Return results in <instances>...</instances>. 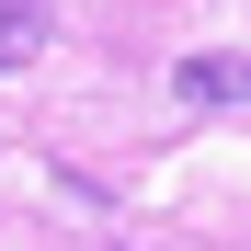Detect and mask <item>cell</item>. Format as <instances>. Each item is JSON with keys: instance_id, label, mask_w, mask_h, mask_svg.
Masks as SVG:
<instances>
[{"instance_id": "cell-1", "label": "cell", "mask_w": 251, "mask_h": 251, "mask_svg": "<svg viewBox=\"0 0 251 251\" xmlns=\"http://www.w3.org/2000/svg\"><path fill=\"white\" fill-rule=\"evenodd\" d=\"M172 103H194V114H205V103H251V57H217V46L183 57V69H172Z\"/></svg>"}, {"instance_id": "cell-2", "label": "cell", "mask_w": 251, "mask_h": 251, "mask_svg": "<svg viewBox=\"0 0 251 251\" xmlns=\"http://www.w3.org/2000/svg\"><path fill=\"white\" fill-rule=\"evenodd\" d=\"M46 34H57V12H46V0H0V69H23Z\"/></svg>"}]
</instances>
